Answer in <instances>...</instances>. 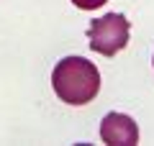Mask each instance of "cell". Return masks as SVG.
Here are the masks:
<instances>
[{
  "instance_id": "obj_2",
  "label": "cell",
  "mask_w": 154,
  "mask_h": 146,
  "mask_svg": "<svg viewBox=\"0 0 154 146\" xmlns=\"http://www.w3.org/2000/svg\"><path fill=\"white\" fill-rule=\"evenodd\" d=\"M90 49L103 56H116L128 44V21L121 13H105L88 26Z\"/></svg>"
},
{
  "instance_id": "obj_1",
  "label": "cell",
  "mask_w": 154,
  "mask_h": 146,
  "mask_svg": "<svg viewBox=\"0 0 154 146\" xmlns=\"http://www.w3.org/2000/svg\"><path fill=\"white\" fill-rule=\"evenodd\" d=\"M51 87L67 105H85L100 90V75L93 62L82 56H64L51 72Z\"/></svg>"
},
{
  "instance_id": "obj_3",
  "label": "cell",
  "mask_w": 154,
  "mask_h": 146,
  "mask_svg": "<svg viewBox=\"0 0 154 146\" xmlns=\"http://www.w3.org/2000/svg\"><path fill=\"white\" fill-rule=\"evenodd\" d=\"M100 138L110 146H134L139 144V126L126 113H108L100 123Z\"/></svg>"
},
{
  "instance_id": "obj_4",
  "label": "cell",
  "mask_w": 154,
  "mask_h": 146,
  "mask_svg": "<svg viewBox=\"0 0 154 146\" xmlns=\"http://www.w3.org/2000/svg\"><path fill=\"white\" fill-rule=\"evenodd\" d=\"M80 11H95V8H100V5H105L108 0H72Z\"/></svg>"
}]
</instances>
